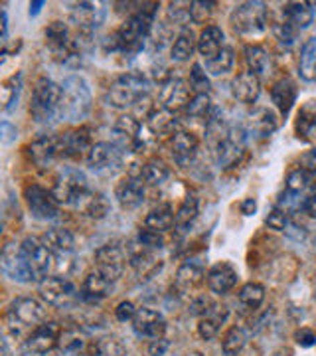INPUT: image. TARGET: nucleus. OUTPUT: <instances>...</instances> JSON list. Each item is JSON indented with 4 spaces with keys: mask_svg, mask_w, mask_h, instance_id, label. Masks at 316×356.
<instances>
[{
    "mask_svg": "<svg viewBox=\"0 0 316 356\" xmlns=\"http://www.w3.org/2000/svg\"><path fill=\"white\" fill-rule=\"evenodd\" d=\"M156 2H144L137 14L126 18L113 36L107 38V50L123 51V54H139L144 42L151 36L154 16H156Z\"/></svg>",
    "mask_w": 316,
    "mask_h": 356,
    "instance_id": "nucleus-1",
    "label": "nucleus"
},
{
    "mask_svg": "<svg viewBox=\"0 0 316 356\" xmlns=\"http://www.w3.org/2000/svg\"><path fill=\"white\" fill-rule=\"evenodd\" d=\"M30 113L38 125H53L60 119H63L62 86L53 83L51 79H46V77L38 79L34 93H32Z\"/></svg>",
    "mask_w": 316,
    "mask_h": 356,
    "instance_id": "nucleus-2",
    "label": "nucleus"
},
{
    "mask_svg": "<svg viewBox=\"0 0 316 356\" xmlns=\"http://www.w3.org/2000/svg\"><path fill=\"white\" fill-rule=\"evenodd\" d=\"M151 91V83L142 74H125L117 77L113 83L107 88L105 102L115 109H126L137 105L140 99H144Z\"/></svg>",
    "mask_w": 316,
    "mask_h": 356,
    "instance_id": "nucleus-3",
    "label": "nucleus"
},
{
    "mask_svg": "<svg viewBox=\"0 0 316 356\" xmlns=\"http://www.w3.org/2000/svg\"><path fill=\"white\" fill-rule=\"evenodd\" d=\"M63 119L81 121L91 111V89L81 76H69L62 83Z\"/></svg>",
    "mask_w": 316,
    "mask_h": 356,
    "instance_id": "nucleus-4",
    "label": "nucleus"
},
{
    "mask_svg": "<svg viewBox=\"0 0 316 356\" xmlns=\"http://www.w3.org/2000/svg\"><path fill=\"white\" fill-rule=\"evenodd\" d=\"M229 24L235 34L241 36H257L265 32L267 8L263 2H243L238 4L229 14Z\"/></svg>",
    "mask_w": 316,
    "mask_h": 356,
    "instance_id": "nucleus-5",
    "label": "nucleus"
},
{
    "mask_svg": "<svg viewBox=\"0 0 316 356\" xmlns=\"http://www.w3.org/2000/svg\"><path fill=\"white\" fill-rule=\"evenodd\" d=\"M89 191L88 177L83 170H79L76 166H65L60 170V175L56 178V184H53V196L58 198L60 204H74Z\"/></svg>",
    "mask_w": 316,
    "mask_h": 356,
    "instance_id": "nucleus-6",
    "label": "nucleus"
},
{
    "mask_svg": "<svg viewBox=\"0 0 316 356\" xmlns=\"http://www.w3.org/2000/svg\"><path fill=\"white\" fill-rule=\"evenodd\" d=\"M123 156H125V151L119 145L101 140V143H95L93 149L89 151L88 165L95 175L111 177L123 168Z\"/></svg>",
    "mask_w": 316,
    "mask_h": 356,
    "instance_id": "nucleus-7",
    "label": "nucleus"
},
{
    "mask_svg": "<svg viewBox=\"0 0 316 356\" xmlns=\"http://www.w3.org/2000/svg\"><path fill=\"white\" fill-rule=\"evenodd\" d=\"M44 318H46V309L40 301L32 299V297L16 299L8 309V323H10V327H13L16 334L24 331V329L34 331L36 327H40L44 323Z\"/></svg>",
    "mask_w": 316,
    "mask_h": 356,
    "instance_id": "nucleus-8",
    "label": "nucleus"
},
{
    "mask_svg": "<svg viewBox=\"0 0 316 356\" xmlns=\"http://www.w3.org/2000/svg\"><path fill=\"white\" fill-rule=\"evenodd\" d=\"M24 198L32 216L36 220H56L60 214V202L53 196V192L46 191L40 184H28L24 191Z\"/></svg>",
    "mask_w": 316,
    "mask_h": 356,
    "instance_id": "nucleus-9",
    "label": "nucleus"
},
{
    "mask_svg": "<svg viewBox=\"0 0 316 356\" xmlns=\"http://www.w3.org/2000/svg\"><path fill=\"white\" fill-rule=\"evenodd\" d=\"M62 329L56 323H42L28 334L22 344V356H44L58 348Z\"/></svg>",
    "mask_w": 316,
    "mask_h": 356,
    "instance_id": "nucleus-10",
    "label": "nucleus"
},
{
    "mask_svg": "<svg viewBox=\"0 0 316 356\" xmlns=\"http://www.w3.org/2000/svg\"><path fill=\"white\" fill-rule=\"evenodd\" d=\"M0 266H2L4 275L10 277L13 281H18V283L34 281V275L30 271L28 259H26L24 250H22V243H6L4 250H2V255H0Z\"/></svg>",
    "mask_w": 316,
    "mask_h": 356,
    "instance_id": "nucleus-11",
    "label": "nucleus"
},
{
    "mask_svg": "<svg viewBox=\"0 0 316 356\" xmlns=\"http://www.w3.org/2000/svg\"><path fill=\"white\" fill-rule=\"evenodd\" d=\"M126 266V254L125 250L117 243H107L101 245L95 252V271H99L105 280L111 283L119 280L123 275Z\"/></svg>",
    "mask_w": 316,
    "mask_h": 356,
    "instance_id": "nucleus-12",
    "label": "nucleus"
},
{
    "mask_svg": "<svg viewBox=\"0 0 316 356\" xmlns=\"http://www.w3.org/2000/svg\"><path fill=\"white\" fill-rule=\"evenodd\" d=\"M40 295L42 299L51 307H67L76 299V287L69 280L62 275H48L46 280L40 281Z\"/></svg>",
    "mask_w": 316,
    "mask_h": 356,
    "instance_id": "nucleus-13",
    "label": "nucleus"
},
{
    "mask_svg": "<svg viewBox=\"0 0 316 356\" xmlns=\"http://www.w3.org/2000/svg\"><path fill=\"white\" fill-rule=\"evenodd\" d=\"M105 4L101 2H77L74 4L69 18L83 36H91L105 22Z\"/></svg>",
    "mask_w": 316,
    "mask_h": 356,
    "instance_id": "nucleus-14",
    "label": "nucleus"
},
{
    "mask_svg": "<svg viewBox=\"0 0 316 356\" xmlns=\"http://www.w3.org/2000/svg\"><path fill=\"white\" fill-rule=\"evenodd\" d=\"M22 250L28 259L30 271L34 275V281L46 280L48 271L53 266V254L42 243V240H36V238H26L22 242Z\"/></svg>",
    "mask_w": 316,
    "mask_h": 356,
    "instance_id": "nucleus-15",
    "label": "nucleus"
},
{
    "mask_svg": "<svg viewBox=\"0 0 316 356\" xmlns=\"http://www.w3.org/2000/svg\"><path fill=\"white\" fill-rule=\"evenodd\" d=\"M133 331L137 337L142 339H165L166 332V321L165 317L149 307H142L137 311V315L133 318Z\"/></svg>",
    "mask_w": 316,
    "mask_h": 356,
    "instance_id": "nucleus-16",
    "label": "nucleus"
},
{
    "mask_svg": "<svg viewBox=\"0 0 316 356\" xmlns=\"http://www.w3.org/2000/svg\"><path fill=\"white\" fill-rule=\"evenodd\" d=\"M115 145H119L123 151H131L137 153L142 147L140 140V123L133 117V115H121L113 125Z\"/></svg>",
    "mask_w": 316,
    "mask_h": 356,
    "instance_id": "nucleus-17",
    "label": "nucleus"
},
{
    "mask_svg": "<svg viewBox=\"0 0 316 356\" xmlns=\"http://www.w3.org/2000/svg\"><path fill=\"white\" fill-rule=\"evenodd\" d=\"M190 99L188 83L180 77H168L163 88H160V107H165L168 111L176 113L180 109H186Z\"/></svg>",
    "mask_w": 316,
    "mask_h": 356,
    "instance_id": "nucleus-18",
    "label": "nucleus"
},
{
    "mask_svg": "<svg viewBox=\"0 0 316 356\" xmlns=\"http://www.w3.org/2000/svg\"><path fill=\"white\" fill-rule=\"evenodd\" d=\"M115 198L125 210H135L144 202V182L139 175H131L123 182L117 184L115 188Z\"/></svg>",
    "mask_w": 316,
    "mask_h": 356,
    "instance_id": "nucleus-19",
    "label": "nucleus"
},
{
    "mask_svg": "<svg viewBox=\"0 0 316 356\" xmlns=\"http://www.w3.org/2000/svg\"><path fill=\"white\" fill-rule=\"evenodd\" d=\"M28 154L32 159V163L40 168L50 166L60 154V137H51V135H44L34 143H30L28 147Z\"/></svg>",
    "mask_w": 316,
    "mask_h": 356,
    "instance_id": "nucleus-20",
    "label": "nucleus"
},
{
    "mask_svg": "<svg viewBox=\"0 0 316 356\" xmlns=\"http://www.w3.org/2000/svg\"><path fill=\"white\" fill-rule=\"evenodd\" d=\"M93 149L91 145V137H89V129L81 127L76 131L65 133L60 137V154L67 156V159H81L83 154Z\"/></svg>",
    "mask_w": 316,
    "mask_h": 356,
    "instance_id": "nucleus-21",
    "label": "nucleus"
},
{
    "mask_svg": "<svg viewBox=\"0 0 316 356\" xmlns=\"http://www.w3.org/2000/svg\"><path fill=\"white\" fill-rule=\"evenodd\" d=\"M170 151L172 156L180 166H188L194 163L196 154H198V139L194 133L190 131H178L176 135L170 139Z\"/></svg>",
    "mask_w": 316,
    "mask_h": 356,
    "instance_id": "nucleus-22",
    "label": "nucleus"
},
{
    "mask_svg": "<svg viewBox=\"0 0 316 356\" xmlns=\"http://www.w3.org/2000/svg\"><path fill=\"white\" fill-rule=\"evenodd\" d=\"M238 283V269L229 261H219L208 271V287L217 295L231 291Z\"/></svg>",
    "mask_w": 316,
    "mask_h": 356,
    "instance_id": "nucleus-23",
    "label": "nucleus"
},
{
    "mask_svg": "<svg viewBox=\"0 0 316 356\" xmlns=\"http://www.w3.org/2000/svg\"><path fill=\"white\" fill-rule=\"evenodd\" d=\"M259 93H261L259 76H255L251 72H243L240 76L233 77V81H231V95H233V99L251 105V103L259 99Z\"/></svg>",
    "mask_w": 316,
    "mask_h": 356,
    "instance_id": "nucleus-24",
    "label": "nucleus"
},
{
    "mask_svg": "<svg viewBox=\"0 0 316 356\" xmlns=\"http://www.w3.org/2000/svg\"><path fill=\"white\" fill-rule=\"evenodd\" d=\"M74 206H76L81 214H85L89 218H95V220H103V218L109 214V210H111V204L107 200V196L101 194V192L93 191L85 192Z\"/></svg>",
    "mask_w": 316,
    "mask_h": 356,
    "instance_id": "nucleus-25",
    "label": "nucleus"
},
{
    "mask_svg": "<svg viewBox=\"0 0 316 356\" xmlns=\"http://www.w3.org/2000/svg\"><path fill=\"white\" fill-rule=\"evenodd\" d=\"M297 95H299L297 86H294V81L289 79V77L277 81L273 86V89H271V99H273L275 107L278 109V113L283 115V117H287V115L291 113L292 105L297 103Z\"/></svg>",
    "mask_w": 316,
    "mask_h": 356,
    "instance_id": "nucleus-26",
    "label": "nucleus"
},
{
    "mask_svg": "<svg viewBox=\"0 0 316 356\" xmlns=\"http://www.w3.org/2000/svg\"><path fill=\"white\" fill-rule=\"evenodd\" d=\"M283 16L292 28L304 30L315 22V8L310 2H289L283 6Z\"/></svg>",
    "mask_w": 316,
    "mask_h": 356,
    "instance_id": "nucleus-27",
    "label": "nucleus"
},
{
    "mask_svg": "<svg viewBox=\"0 0 316 356\" xmlns=\"http://www.w3.org/2000/svg\"><path fill=\"white\" fill-rule=\"evenodd\" d=\"M224 48H226L224 46V30L219 26H206L198 38V51L203 58V62L215 58Z\"/></svg>",
    "mask_w": 316,
    "mask_h": 356,
    "instance_id": "nucleus-28",
    "label": "nucleus"
},
{
    "mask_svg": "<svg viewBox=\"0 0 316 356\" xmlns=\"http://www.w3.org/2000/svg\"><path fill=\"white\" fill-rule=\"evenodd\" d=\"M42 243H44L53 255H62L72 254V252H74L76 240H74V234H72L69 229L51 228L42 236Z\"/></svg>",
    "mask_w": 316,
    "mask_h": 356,
    "instance_id": "nucleus-29",
    "label": "nucleus"
},
{
    "mask_svg": "<svg viewBox=\"0 0 316 356\" xmlns=\"http://www.w3.org/2000/svg\"><path fill=\"white\" fill-rule=\"evenodd\" d=\"M147 125L151 129L152 133L158 137H165V135H170V137H174L178 133V119L176 113H172V111H168L165 107H158V109H154L151 115H149V121H147Z\"/></svg>",
    "mask_w": 316,
    "mask_h": 356,
    "instance_id": "nucleus-30",
    "label": "nucleus"
},
{
    "mask_svg": "<svg viewBox=\"0 0 316 356\" xmlns=\"http://www.w3.org/2000/svg\"><path fill=\"white\" fill-rule=\"evenodd\" d=\"M228 318V309L219 305H212V309L200 317V323H198V334L202 337L203 341H212L215 339V334L219 332V327L226 323Z\"/></svg>",
    "mask_w": 316,
    "mask_h": 356,
    "instance_id": "nucleus-31",
    "label": "nucleus"
},
{
    "mask_svg": "<svg viewBox=\"0 0 316 356\" xmlns=\"http://www.w3.org/2000/svg\"><path fill=\"white\" fill-rule=\"evenodd\" d=\"M111 281L105 280L99 271H93V273H89L88 277L83 280V285H81V297L85 299V301H91V303H97V301H101L105 299L109 293H111Z\"/></svg>",
    "mask_w": 316,
    "mask_h": 356,
    "instance_id": "nucleus-32",
    "label": "nucleus"
},
{
    "mask_svg": "<svg viewBox=\"0 0 316 356\" xmlns=\"http://www.w3.org/2000/svg\"><path fill=\"white\" fill-rule=\"evenodd\" d=\"M297 137L303 140H313L316 137V102L304 103L297 117Z\"/></svg>",
    "mask_w": 316,
    "mask_h": 356,
    "instance_id": "nucleus-33",
    "label": "nucleus"
},
{
    "mask_svg": "<svg viewBox=\"0 0 316 356\" xmlns=\"http://www.w3.org/2000/svg\"><path fill=\"white\" fill-rule=\"evenodd\" d=\"M176 226V214L172 212V208L168 204H160L156 208H152L149 216L144 218V228L154 229V232H168V229Z\"/></svg>",
    "mask_w": 316,
    "mask_h": 356,
    "instance_id": "nucleus-34",
    "label": "nucleus"
},
{
    "mask_svg": "<svg viewBox=\"0 0 316 356\" xmlns=\"http://www.w3.org/2000/svg\"><path fill=\"white\" fill-rule=\"evenodd\" d=\"M196 48H198V40L194 38V32H192L190 28H182V30L178 32L174 44H172L170 58H172L174 62H180V64H182V62H188Z\"/></svg>",
    "mask_w": 316,
    "mask_h": 356,
    "instance_id": "nucleus-35",
    "label": "nucleus"
},
{
    "mask_svg": "<svg viewBox=\"0 0 316 356\" xmlns=\"http://www.w3.org/2000/svg\"><path fill=\"white\" fill-rule=\"evenodd\" d=\"M299 74L304 81H316V36L303 44L299 58Z\"/></svg>",
    "mask_w": 316,
    "mask_h": 356,
    "instance_id": "nucleus-36",
    "label": "nucleus"
},
{
    "mask_svg": "<svg viewBox=\"0 0 316 356\" xmlns=\"http://www.w3.org/2000/svg\"><path fill=\"white\" fill-rule=\"evenodd\" d=\"M203 277V267L196 261H186L182 264L176 273V285L182 291H190L194 289Z\"/></svg>",
    "mask_w": 316,
    "mask_h": 356,
    "instance_id": "nucleus-37",
    "label": "nucleus"
},
{
    "mask_svg": "<svg viewBox=\"0 0 316 356\" xmlns=\"http://www.w3.org/2000/svg\"><path fill=\"white\" fill-rule=\"evenodd\" d=\"M249 125H251L253 133H257L259 137H269L278 127L277 117H275L273 111H269V109H257L255 113H251Z\"/></svg>",
    "mask_w": 316,
    "mask_h": 356,
    "instance_id": "nucleus-38",
    "label": "nucleus"
},
{
    "mask_svg": "<svg viewBox=\"0 0 316 356\" xmlns=\"http://www.w3.org/2000/svg\"><path fill=\"white\" fill-rule=\"evenodd\" d=\"M245 62H247L249 72L255 76H263L271 67V58L261 46H245Z\"/></svg>",
    "mask_w": 316,
    "mask_h": 356,
    "instance_id": "nucleus-39",
    "label": "nucleus"
},
{
    "mask_svg": "<svg viewBox=\"0 0 316 356\" xmlns=\"http://www.w3.org/2000/svg\"><path fill=\"white\" fill-rule=\"evenodd\" d=\"M85 346V337L76 329H65L60 334L58 350L62 356H77Z\"/></svg>",
    "mask_w": 316,
    "mask_h": 356,
    "instance_id": "nucleus-40",
    "label": "nucleus"
},
{
    "mask_svg": "<svg viewBox=\"0 0 316 356\" xmlns=\"http://www.w3.org/2000/svg\"><path fill=\"white\" fill-rule=\"evenodd\" d=\"M93 356H126V348L121 339H117L113 334H107L97 339L93 344Z\"/></svg>",
    "mask_w": 316,
    "mask_h": 356,
    "instance_id": "nucleus-41",
    "label": "nucleus"
},
{
    "mask_svg": "<svg viewBox=\"0 0 316 356\" xmlns=\"http://www.w3.org/2000/svg\"><path fill=\"white\" fill-rule=\"evenodd\" d=\"M168 175H170L168 166H166L163 161H158V159H152V161H149L147 165L140 168V178H142L147 184H151V186L163 184L166 178H168Z\"/></svg>",
    "mask_w": 316,
    "mask_h": 356,
    "instance_id": "nucleus-42",
    "label": "nucleus"
},
{
    "mask_svg": "<svg viewBox=\"0 0 316 356\" xmlns=\"http://www.w3.org/2000/svg\"><path fill=\"white\" fill-rule=\"evenodd\" d=\"M265 301V287L261 283H245L240 291V303L247 309H259Z\"/></svg>",
    "mask_w": 316,
    "mask_h": 356,
    "instance_id": "nucleus-43",
    "label": "nucleus"
},
{
    "mask_svg": "<svg viewBox=\"0 0 316 356\" xmlns=\"http://www.w3.org/2000/svg\"><path fill=\"white\" fill-rule=\"evenodd\" d=\"M231 67H233V50L228 48V46L219 51L215 58L206 60V72L210 76H226V74L231 72Z\"/></svg>",
    "mask_w": 316,
    "mask_h": 356,
    "instance_id": "nucleus-44",
    "label": "nucleus"
},
{
    "mask_svg": "<svg viewBox=\"0 0 316 356\" xmlns=\"http://www.w3.org/2000/svg\"><path fill=\"white\" fill-rule=\"evenodd\" d=\"M198 218V198L194 194H188L184 198V202L180 204L176 212V228L186 229L194 224V220Z\"/></svg>",
    "mask_w": 316,
    "mask_h": 356,
    "instance_id": "nucleus-45",
    "label": "nucleus"
},
{
    "mask_svg": "<svg viewBox=\"0 0 316 356\" xmlns=\"http://www.w3.org/2000/svg\"><path fill=\"white\" fill-rule=\"evenodd\" d=\"M20 89H22V76L20 74H16V76H13L2 83V103H4L6 113L14 111V107L18 105Z\"/></svg>",
    "mask_w": 316,
    "mask_h": 356,
    "instance_id": "nucleus-46",
    "label": "nucleus"
},
{
    "mask_svg": "<svg viewBox=\"0 0 316 356\" xmlns=\"http://www.w3.org/2000/svg\"><path fill=\"white\" fill-rule=\"evenodd\" d=\"M212 111H214V107H212V99L208 93H196L186 107V115L192 119H206L208 121Z\"/></svg>",
    "mask_w": 316,
    "mask_h": 356,
    "instance_id": "nucleus-47",
    "label": "nucleus"
},
{
    "mask_svg": "<svg viewBox=\"0 0 316 356\" xmlns=\"http://www.w3.org/2000/svg\"><path fill=\"white\" fill-rule=\"evenodd\" d=\"M247 343V337L240 327H233L229 329L228 334L224 337V343H222V350L226 356H238L243 350V346Z\"/></svg>",
    "mask_w": 316,
    "mask_h": 356,
    "instance_id": "nucleus-48",
    "label": "nucleus"
},
{
    "mask_svg": "<svg viewBox=\"0 0 316 356\" xmlns=\"http://www.w3.org/2000/svg\"><path fill=\"white\" fill-rule=\"evenodd\" d=\"M310 172H306L303 166L294 168L291 175L287 177V192L292 194H303L308 188V182H310Z\"/></svg>",
    "mask_w": 316,
    "mask_h": 356,
    "instance_id": "nucleus-49",
    "label": "nucleus"
},
{
    "mask_svg": "<svg viewBox=\"0 0 316 356\" xmlns=\"http://www.w3.org/2000/svg\"><path fill=\"white\" fill-rule=\"evenodd\" d=\"M190 86L196 93H208L210 91V77L206 74V70L202 64L192 65V72H190Z\"/></svg>",
    "mask_w": 316,
    "mask_h": 356,
    "instance_id": "nucleus-50",
    "label": "nucleus"
},
{
    "mask_svg": "<svg viewBox=\"0 0 316 356\" xmlns=\"http://www.w3.org/2000/svg\"><path fill=\"white\" fill-rule=\"evenodd\" d=\"M137 240H139L144 248H149L152 252H156V250H163L165 248V238H163V234L160 232H154V229H140L139 236H137Z\"/></svg>",
    "mask_w": 316,
    "mask_h": 356,
    "instance_id": "nucleus-51",
    "label": "nucleus"
},
{
    "mask_svg": "<svg viewBox=\"0 0 316 356\" xmlns=\"http://www.w3.org/2000/svg\"><path fill=\"white\" fill-rule=\"evenodd\" d=\"M265 224L271 229H277V232H287L289 224H291V220H289V214H287L285 210H281L278 206H275V208L269 212V216L265 218Z\"/></svg>",
    "mask_w": 316,
    "mask_h": 356,
    "instance_id": "nucleus-52",
    "label": "nucleus"
},
{
    "mask_svg": "<svg viewBox=\"0 0 316 356\" xmlns=\"http://www.w3.org/2000/svg\"><path fill=\"white\" fill-rule=\"evenodd\" d=\"M214 6H215V2H192V6H190L192 22H196V24H203V22L210 18V14L214 13Z\"/></svg>",
    "mask_w": 316,
    "mask_h": 356,
    "instance_id": "nucleus-53",
    "label": "nucleus"
},
{
    "mask_svg": "<svg viewBox=\"0 0 316 356\" xmlns=\"http://www.w3.org/2000/svg\"><path fill=\"white\" fill-rule=\"evenodd\" d=\"M297 34H299V30L292 28L289 22H281V24L275 26V36H277L278 42H281L283 46H287V48H291L292 44H294Z\"/></svg>",
    "mask_w": 316,
    "mask_h": 356,
    "instance_id": "nucleus-54",
    "label": "nucleus"
},
{
    "mask_svg": "<svg viewBox=\"0 0 316 356\" xmlns=\"http://www.w3.org/2000/svg\"><path fill=\"white\" fill-rule=\"evenodd\" d=\"M137 307L133 305L131 301H123V303H119L117 309H115V317L117 321H121V323H126V321H133L135 315H137Z\"/></svg>",
    "mask_w": 316,
    "mask_h": 356,
    "instance_id": "nucleus-55",
    "label": "nucleus"
},
{
    "mask_svg": "<svg viewBox=\"0 0 316 356\" xmlns=\"http://www.w3.org/2000/svg\"><path fill=\"white\" fill-rule=\"evenodd\" d=\"M294 341H297L299 346H303V348H310V346L316 344V334L310 329H301V331H297V334H294Z\"/></svg>",
    "mask_w": 316,
    "mask_h": 356,
    "instance_id": "nucleus-56",
    "label": "nucleus"
},
{
    "mask_svg": "<svg viewBox=\"0 0 316 356\" xmlns=\"http://www.w3.org/2000/svg\"><path fill=\"white\" fill-rule=\"evenodd\" d=\"M16 137H18V131H16L13 123L2 121V125H0V140H2V145H10V143L16 140Z\"/></svg>",
    "mask_w": 316,
    "mask_h": 356,
    "instance_id": "nucleus-57",
    "label": "nucleus"
},
{
    "mask_svg": "<svg viewBox=\"0 0 316 356\" xmlns=\"http://www.w3.org/2000/svg\"><path fill=\"white\" fill-rule=\"evenodd\" d=\"M149 356H165L166 350H168V341L166 339H154L149 344Z\"/></svg>",
    "mask_w": 316,
    "mask_h": 356,
    "instance_id": "nucleus-58",
    "label": "nucleus"
},
{
    "mask_svg": "<svg viewBox=\"0 0 316 356\" xmlns=\"http://www.w3.org/2000/svg\"><path fill=\"white\" fill-rule=\"evenodd\" d=\"M303 212L304 214H308V216L316 218V182L315 186H313V191L308 192V196L304 198Z\"/></svg>",
    "mask_w": 316,
    "mask_h": 356,
    "instance_id": "nucleus-59",
    "label": "nucleus"
},
{
    "mask_svg": "<svg viewBox=\"0 0 316 356\" xmlns=\"http://www.w3.org/2000/svg\"><path fill=\"white\" fill-rule=\"evenodd\" d=\"M303 168L306 172H310V175H315L316 172V147L315 149H310V151L303 156Z\"/></svg>",
    "mask_w": 316,
    "mask_h": 356,
    "instance_id": "nucleus-60",
    "label": "nucleus"
},
{
    "mask_svg": "<svg viewBox=\"0 0 316 356\" xmlns=\"http://www.w3.org/2000/svg\"><path fill=\"white\" fill-rule=\"evenodd\" d=\"M240 210L243 216H253V214L257 212V200H255V198H245V200L240 204Z\"/></svg>",
    "mask_w": 316,
    "mask_h": 356,
    "instance_id": "nucleus-61",
    "label": "nucleus"
},
{
    "mask_svg": "<svg viewBox=\"0 0 316 356\" xmlns=\"http://www.w3.org/2000/svg\"><path fill=\"white\" fill-rule=\"evenodd\" d=\"M44 0H36V2H30V16L34 18V16H38L42 13V8H44Z\"/></svg>",
    "mask_w": 316,
    "mask_h": 356,
    "instance_id": "nucleus-62",
    "label": "nucleus"
},
{
    "mask_svg": "<svg viewBox=\"0 0 316 356\" xmlns=\"http://www.w3.org/2000/svg\"><path fill=\"white\" fill-rule=\"evenodd\" d=\"M8 36V14L6 10H2V40H6Z\"/></svg>",
    "mask_w": 316,
    "mask_h": 356,
    "instance_id": "nucleus-63",
    "label": "nucleus"
},
{
    "mask_svg": "<svg viewBox=\"0 0 316 356\" xmlns=\"http://www.w3.org/2000/svg\"><path fill=\"white\" fill-rule=\"evenodd\" d=\"M315 301H316V281H315Z\"/></svg>",
    "mask_w": 316,
    "mask_h": 356,
    "instance_id": "nucleus-64",
    "label": "nucleus"
}]
</instances>
